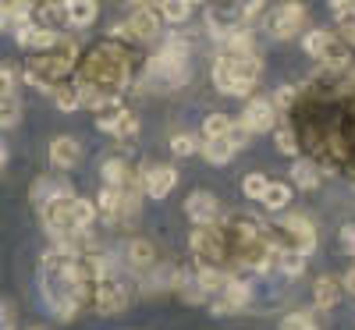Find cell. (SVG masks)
Wrapping results in <instances>:
<instances>
[{"label": "cell", "instance_id": "cell-1", "mask_svg": "<svg viewBox=\"0 0 355 330\" xmlns=\"http://www.w3.org/2000/svg\"><path fill=\"white\" fill-rule=\"evenodd\" d=\"M78 82L89 85V89H100V96H114L117 89L128 85V53L110 46V43L96 46L85 57V68H82Z\"/></svg>", "mask_w": 355, "mask_h": 330}, {"label": "cell", "instance_id": "cell-2", "mask_svg": "<svg viewBox=\"0 0 355 330\" xmlns=\"http://www.w3.org/2000/svg\"><path fill=\"white\" fill-rule=\"evenodd\" d=\"M146 89H157V93H171V89H182L189 82V53L182 50V43H171L167 50H160L157 57H150L146 64Z\"/></svg>", "mask_w": 355, "mask_h": 330}, {"label": "cell", "instance_id": "cell-3", "mask_svg": "<svg viewBox=\"0 0 355 330\" xmlns=\"http://www.w3.org/2000/svg\"><path fill=\"white\" fill-rule=\"evenodd\" d=\"M259 71H263V64H259L256 53H249V57L220 53L214 61V85L220 89V93H227V96H245L259 82Z\"/></svg>", "mask_w": 355, "mask_h": 330}, {"label": "cell", "instance_id": "cell-4", "mask_svg": "<svg viewBox=\"0 0 355 330\" xmlns=\"http://www.w3.org/2000/svg\"><path fill=\"white\" fill-rule=\"evenodd\" d=\"M75 53H78V50H75V43H68V40H57L50 50L33 53V61H28V71H25L28 85L46 89L50 82L64 78V75L71 71V64H75Z\"/></svg>", "mask_w": 355, "mask_h": 330}, {"label": "cell", "instance_id": "cell-5", "mask_svg": "<svg viewBox=\"0 0 355 330\" xmlns=\"http://www.w3.org/2000/svg\"><path fill=\"white\" fill-rule=\"evenodd\" d=\"M302 21H306V8L295 4V0H288V4H281V8H274V11L263 15V28H266V33H270L274 40H291V36H299Z\"/></svg>", "mask_w": 355, "mask_h": 330}, {"label": "cell", "instance_id": "cell-6", "mask_svg": "<svg viewBox=\"0 0 355 330\" xmlns=\"http://www.w3.org/2000/svg\"><path fill=\"white\" fill-rule=\"evenodd\" d=\"M128 298H132V291H128V284H125V281H117V277H103V281L96 284L93 306H96V313H103V316H117L121 309H128Z\"/></svg>", "mask_w": 355, "mask_h": 330}, {"label": "cell", "instance_id": "cell-7", "mask_svg": "<svg viewBox=\"0 0 355 330\" xmlns=\"http://www.w3.org/2000/svg\"><path fill=\"white\" fill-rule=\"evenodd\" d=\"M157 33H160V15L153 11V8H139L125 25H117L114 28V36H128V40H157Z\"/></svg>", "mask_w": 355, "mask_h": 330}, {"label": "cell", "instance_id": "cell-8", "mask_svg": "<svg viewBox=\"0 0 355 330\" xmlns=\"http://www.w3.org/2000/svg\"><path fill=\"white\" fill-rule=\"evenodd\" d=\"M174 185H178V171H174V167H167V164L142 167V192H146V196L164 199V196H171Z\"/></svg>", "mask_w": 355, "mask_h": 330}, {"label": "cell", "instance_id": "cell-9", "mask_svg": "<svg viewBox=\"0 0 355 330\" xmlns=\"http://www.w3.org/2000/svg\"><path fill=\"white\" fill-rule=\"evenodd\" d=\"M192 252L199 256V259H220L224 252H227V245H224V234L214 227V224H199L196 231H192Z\"/></svg>", "mask_w": 355, "mask_h": 330}, {"label": "cell", "instance_id": "cell-10", "mask_svg": "<svg viewBox=\"0 0 355 330\" xmlns=\"http://www.w3.org/2000/svg\"><path fill=\"white\" fill-rule=\"evenodd\" d=\"M281 227L291 234V249H295V252H299V256H313V249H316V231H313L309 217L291 214V217L281 220Z\"/></svg>", "mask_w": 355, "mask_h": 330}, {"label": "cell", "instance_id": "cell-11", "mask_svg": "<svg viewBox=\"0 0 355 330\" xmlns=\"http://www.w3.org/2000/svg\"><path fill=\"white\" fill-rule=\"evenodd\" d=\"M185 214H189V220L192 224H214L217 220V214H220V202H217V196L214 192H192L189 196V202H185Z\"/></svg>", "mask_w": 355, "mask_h": 330}, {"label": "cell", "instance_id": "cell-12", "mask_svg": "<svg viewBox=\"0 0 355 330\" xmlns=\"http://www.w3.org/2000/svg\"><path fill=\"white\" fill-rule=\"evenodd\" d=\"M78 160H82V146L71 135H57L50 142V164L57 171H71V167H78Z\"/></svg>", "mask_w": 355, "mask_h": 330}, {"label": "cell", "instance_id": "cell-13", "mask_svg": "<svg viewBox=\"0 0 355 330\" xmlns=\"http://www.w3.org/2000/svg\"><path fill=\"white\" fill-rule=\"evenodd\" d=\"M220 291H224V298L214 306V313H220V316H224V313H239V309H245V306L252 302V288H249L245 281H227Z\"/></svg>", "mask_w": 355, "mask_h": 330}, {"label": "cell", "instance_id": "cell-14", "mask_svg": "<svg viewBox=\"0 0 355 330\" xmlns=\"http://www.w3.org/2000/svg\"><path fill=\"white\" fill-rule=\"evenodd\" d=\"M57 40V28H43V25H21L18 28V46H25V50H36V53H43V50H50Z\"/></svg>", "mask_w": 355, "mask_h": 330}, {"label": "cell", "instance_id": "cell-15", "mask_svg": "<svg viewBox=\"0 0 355 330\" xmlns=\"http://www.w3.org/2000/svg\"><path fill=\"white\" fill-rule=\"evenodd\" d=\"M252 135L256 132H270V125H274V103L270 100H252L249 107H245V121H242Z\"/></svg>", "mask_w": 355, "mask_h": 330}, {"label": "cell", "instance_id": "cell-16", "mask_svg": "<svg viewBox=\"0 0 355 330\" xmlns=\"http://www.w3.org/2000/svg\"><path fill=\"white\" fill-rule=\"evenodd\" d=\"M96 15H100L96 0H64V21L75 28H89L96 21Z\"/></svg>", "mask_w": 355, "mask_h": 330}, {"label": "cell", "instance_id": "cell-17", "mask_svg": "<svg viewBox=\"0 0 355 330\" xmlns=\"http://www.w3.org/2000/svg\"><path fill=\"white\" fill-rule=\"evenodd\" d=\"M121 114H125V103L117 96H100V103H96V125L103 132H114L117 121H121Z\"/></svg>", "mask_w": 355, "mask_h": 330}, {"label": "cell", "instance_id": "cell-18", "mask_svg": "<svg viewBox=\"0 0 355 330\" xmlns=\"http://www.w3.org/2000/svg\"><path fill=\"white\" fill-rule=\"evenodd\" d=\"M121 199H125V189L103 185V189H100V199H96V214H103L110 224H117V214H121Z\"/></svg>", "mask_w": 355, "mask_h": 330}, {"label": "cell", "instance_id": "cell-19", "mask_svg": "<svg viewBox=\"0 0 355 330\" xmlns=\"http://www.w3.org/2000/svg\"><path fill=\"white\" fill-rule=\"evenodd\" d=\"M338 298H341V284H338V277H327V274H323V277L316 281V288H313V302H316V309H334V306H338Z\"/></svg>", "mask_w": 355, "mask_h": 330}, {"label": "cell", "instance_id": "cell-20", "mask_svg": "<svg viewBox=\"0 0 355 330\" xmlns=\"http://www.w3.org/2000/svg\"><path fill=\"white\" fill-rule=\"evenodd\" d=\"M125 259H128V266L146 270V266L157 263V249H153V242H146V238H135V242H128V249H125Z\"/></svg>", "mask_w": 355, "mask_h": 330}, {"label": "cell", "instance_id": "cell-21", "mask_svg": "<svg viewBox=\"0 0 355 330\" xmlns=\"http://www.w3.org/2000/svg\"><path fill=\"white\" fill-rule=\"evenodd\" d=\"M71 196V185L68 182H53V177H40V182L33 185V199L43 206L50 199H68Z\"/></svg>", "mask_w": 355, "mask_h": 330}, {"label": "cell", "instance_id": "cell-22", "mask_svg": "<svg viewBox=\"0 0 355 330\" xmlns=\"http://www.w3.org/2000/svg\"><path fill=\"white\" fill-rule=\"evenodd\" d=\"M71 227L75 231H89V224L96 220V202H89V199H78V196H71Z\"/></svg>", "mask_w": 355, "mask_h": 330}, {"label": "cell", "instance_id": "cell-23", "mask_svg": "<svg viewBox=\"0 0 355 330\" xmlns=\"http://www.w3.org/2000/svg\"><path fill=\"white\" fill-rule=\"evenodd\" d=\"M64 21V4H57V0H43L40 8H33V25H43V28H53Z\"/></svg>", "mask_w": 355, "mask_h": 330}, {"label": "cell", "instance_id": "cell-24", "mask_svg": "<svg viewBox=\"0 0 355 330\" xmlns=\"http://www.w3.org/2000/svg\"><path fill=\"white\" fill-rule=\"evenodd\" d=\"M291 182L299 185V189H316V185H320V167H316L313 160H295Z\"/></svg>", "mask_w": 355, "mask_h": 330}, {"label": "cell", "instance_id": "cell-25", "mask_svg": "<svg viewBox=\"0 0 355 330\" xmlns=\"http://www.w3.org/2000/svg\"><path fill=\"white\" fill-rule=\"evenodd\" d=\"M103 182L107 185H117V189H132V171L125 160H107L103 164Z\"/></svg>", "mask_w": 355, "mask_h": 330}, {"label": "cell", "instance_id": "cell-26", "mask_svg": "<svg viewBox=\"0 0 355 330\" xmlns=\"http://www.w3.org/2000/svg\"><path fill=\"white\" fill-rule=\"evenodd\" d=\"M202 157L210 160V164H227L231 157H234V149H231V142L227 139H202Z\"/></svg>", "mask_w": 355, "mask_h": 330}, {"label": "cell", "instance_id": "cell-27", "mask_svg": "<svg viewBox=\"0 0 355 330\" xmlns=\"http://www.w3.org/2000/svg\"><path fill=\"white\" fill-rule=\"evenodd\" d=\"M284 277H299L306 270V256H299L295 249H277V263H274Z\"/></svg>", "mask_w": 355, "mask_h": 330}, {"label": "cell", "instance_id": "cell-28", "mask_svg": "<svg viewBox=\"0 0 355 330\" xmlns=\"http://www.w3.org/2000/svg\"><path fill=\"white\" fill-rule=\"evenodd\" d=\"M224 284H227V274H224L220 266H202L199 274H196V288L199 291H220Z\"/></svg>", "mask_w": 355, "mask_h": 330}, {"label": "cell", "instance_id": "cell-29", "mask_svg": "<svg viewBox=\"0 0 355 330\" xmlns=\"http://www.w3.org/2000/svg\"><path fill=\"white\" fill-rule=\"evenodd\" d=\"M189 15H192L189 0H160V18H164V21L182 25V21H189Z\"/></svg>", "mask_w": 355, "mask_h": 330}, {"label": "cell", "instance_id": "cell-30", "mask_svg": "<svg viewBox=\"0 0 355 330\" xmlns=\"http://www.w3.org/2000/svg\"><path fill=\"white\" fill-rule=\"evenodd\" d=\"M53 100H57V110H61V114L78 110V107H82V89H78V82H75V85H61V89L53 93Z\"/></svg>", "mask_w": 355, "mask_h": 330}, {"label": "cell", "instance_id": "cell-31", "mask_svg": "<svg viewBox=\"0 0 355 330\" xmlns=\"http://www.w3.org/2000/svg\"><path fill=\"white\" fill-rule=\"evenodd\" d=\"M4 11H8V25H28L33 21V0H8L4 4Z\"/></svg>", "mask_w": 355, "mask_h": 330}, {"label": "cell", "instance_id": "cell-32", "mask_svg": "<svg viewBox=\"0 0 355 330\" xmlns=\"http://www.w3.org/2000/svg\"><path fill=\"white\" fill-rule=\"evenodd\" d=\"M288 199H291V185H284V182H270L259 202H266L270 209H284V206H288Z\"/></svg>", "mask_w": 355, "mask_h": 330}, {"label": "cell", "instance_id": "cell-33", "mask_svg": "<svg viewBox=\"0 0 355 330\" xmlns=\"http://www.w3.org/2000/svg\"><path fill=\"white\" fill-rule=\"evenodd\" d=\"M18 117H21V103H18V96H15V93L0 96V128L18 125Z\"/></svg>", "mask_w": 355, "mask_h": 330}, {"label": "cell", "instance_id": "cell-34", "mask_svg": "<svg viewBox=\"0 0 355 330\" xmlns=\"http://www.w3.org/2000/svg\"><path fill=\"white\" fill-rule=\"evenodd\" d=\"M302 46H306L309 57H323L327 46H331V33H327V28H313V33L302 40Z\"/></svg>", "mask_w": 355, "mask_h": 330}, {"label": "cell", "instance_id": "cell-35", "mask_svg": "<svg viewBox=\"0 0 355 330\" xmlns=\"http://www.w3.org/2000/svg\"><path fill=\"white\" fill-rule=\"evenodd\" d=\"M227 128H231V121H227L224 114H210V117L202 121V139H224Z\"/></svg>", "mask_w": 355, "mask_h": 330}, {"label": "cell", "instance_id": "cell-36", "mask_svg": "<svg viewBox=\"0 0 355 330\" xmlns=\"http://www.w3.org/2000/svg\"><path fill=\"white\" fill-rule=\"evenodd\" d=\"M196 149H199V139L189 135V132H178V135L171 139V153H174V157H192Z\"/></svg>", "mask_w": 355, "mask_h": 330}, {"label": "cell", "instance_id": "cell-37", "mask_svg": "<svg viewBox=\"0 0 355 330\" xmlns=\"http://www.w3.org/2000/svg\"><path fill=\"white\" fill-rule=\"evenodd\" d=\"M266 185H270V177H266V174H245V182H242V192H245L249 199H263Z\"/></svg>", "mask_w": 355, "mask_h": 330}, {"label": "cell", "instance_id": "cell-38", "mask_svg": "<svg viewBox=\"0 0 355 330\" xmlns=\"http://www.w3.org/2000/svg\"><path fill=\"white\" fill-rule=\"evenodd\" d=\"M259 11H263V0H234V8H231V15L239 18V21H249Z\"/></svg>", "mask_w": 355, "mask_h": 330}, {"label": "cell", "instance_id": "cell-39", "mask_svg": "<svg viewBox=\"0 0 355 330\" xmlns=\"http://www.w3.org/2000/svg\"><path fill=\"white\" fill-rule=\"evenodd\" d=\"M281 330H316V320L309 313H291V316H284Z\"/></svg>", "mask_w": 355, "mask_h": 330}, {"label": "cell", "instance_id": "cell-40", "mask_svg": "<svg viewBox=\"0 0 355 330\" xmlns=\"http://www.w3.org/2000/svg\"><path fill=\"white\" fill-rule=\"evenodd\" d=\"M227 142H231V149H245L249 142H252V132L245 128V125H231L227 128V135H224Z\"/></svg>", "mask_w": 355, "mask_h": 330}, {"label": "cell", "instance_id": "cell-41", "mask_svg": "<svg viewBox=\"0 0 355 330\" xmlns=\"http://www.w3.org/2000/svg\"><path fill=\"white\" fill-rule=\"evenodd\" d=\"M277 149L281 153H299V139L291 128H277Z\"/></svg>", "mask_w": 355, "mask_h": 330}, {"label": "cell", "instance_id": "cell-42", "mask_svg": "<svg viewBox=\"0 0 355 330\" xmlns=\"http://www.w3.org/2000/svg\"><path fill=\"white\" fill-rule=\"evenodd\" d=\"M139 132V121H135V114H121V121H117V128H114V135H121V139H132Z\"/></svg>", "mask_w": 355, "mask_h": 330}, {"label": "cell", "instance_id": "cell-43", "mask_svg": "<svg viewBox=\"0 0 355 330\" xmlns=\"http://www.w3.org/2000/svg\"><path fill=\"white\" fill-rule=\"evenodd\" d=\"M8 93H15V71L8 64H0V96H8Z\"/></svg>", "mask_w": 355, "mask_h": 330}, {"label": "cell", "instance_id": "cell-44", "mask_svg": "<svg viewBox=\"0 0 355 330\" xmlns=\"http://www.w3.org/2000/svg\"><path fill=\"white\" fill-rule=\"evenodd\" d=\"M341 249L355 256V224H345L341 227Z\"/></svg>", "mask_w": 355, "mask_h": 330}, {"label": "cell", "instance_id": "cell-45", "mask_svg": "<svg viewBox=\"0 0 355 330\" xmlns=\"http://www.w3.org/2000/svg\"><path fill=\"white\" fill-rule=\"evenodd\" d=\"M11 327H15V313L4 298H0V330H11Z\"/></svg>", "mask_w": 355, "mask_h": 330}, {"label": "cell", "instance_id": "cell-46", "mask_svg": "<svg viewBox=\"0 0 355 330\" xmlns=\"http://www.w3.org/2000/svg\"><path fill=\"white\" fill-rule=\"evenodd\" d=\"M291 100H295V89H291V85H284V89H277V96H274L270 103H274V110H277V107H288Z\"/></svg>", "mask_w": 355, "mask_h": 330}, {"label": "cell", "instance_id": "cell-47", "mask_svg": "<svg viewBox=\"0 0 355 330\" xmlns=\"http://www.w3.org/2000/svg\"><path fill=\"white\" fill-rule=\"evenodd\" d=\"M341 40L345 46H355V21H341Z\"/></svg>", "mask_w": 355, "mask_h": 330}, {"label": "cell", "instance_id": "cell-48", "mask_svg": "<svg viewBox=\"0 0 355 330\" xmlns=\"http://www.w3.org/2000/svg\"><path fill=\"white\" fill-rule=\"evenodd\" d=\"M345 291H352V295H355V266L345 274Z\"/></svg>", "mask_w": 355, "mask_h": 330}, {"label": "cell", "instance_id": "cell-49", "mask_svg": "<svg viewBox=\"0 0 355 330\" xmlns=\"http://www.w3.org/2000/svg\"><path fill=\"white\" fill-rule=\"evenodd\" d=\"M8 28V11H4V4H0V33Z\"/></svg>", "mask_w": 355, "mask_h": 330}, {"label": "cell", "instance_id": "cell-50", "mask_svg": "<svg viewBox=\"0 0 355 330\" xmlns=\"http://www.w3.org/2000/svg\"><path fill=\"white\" fill-rule=\"evenodd\" d=\"M4 164H8V146L0 142V167H4Z\"/></svg>", "mask_w": 355, "mask_h": 330}, {"label": "cell", "instance_id": "cell-51", "mask_svg": "<svg viewBox=\"0 0 355 330\" xmlns=\"http://www.w3.org/2000/svg\"><path fill=\"white\" fill-rule=\"evenodd\" d=\"M132 4H135V8H150V0H132Z\"/></svg>", "mask_w": 355, "mask_h": 330}]
</instances>
